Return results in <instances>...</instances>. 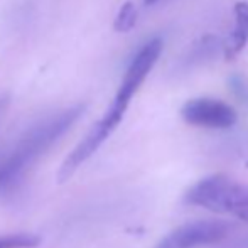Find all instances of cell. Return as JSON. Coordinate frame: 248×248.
Here are the masks:
<instances>
[{"label": "cell", "instance_id": "9", "mask_svg": "<svg viewBox=\"0 0 248 248\" xmlns=\"http://www.w3.org/2000/svg\"><path fill=\"white\" fill-rule=\"evenodd\" d=\"M9 107H10V95L3 93V95H0V125H2L3 118H5L7 111H9Z\"/></svg>", "mask_w": 248, "mask_h": 248}, {"label": "cell", "instance_id": "1", "mask_svg": "<svg viewBox=\"0 0 248 248\" xmlns=\"http://www.w3.org/2000/svg\"><path fill=\"white\" fill-rule=\"evenodd\" d=\"M85 110V105L78 103L36 122L0 154V198L20 191L32 167L79 120Z\"/></svg>", "mask_w": 248, "mask_h": 248}, {"label": "cell", "instance_id": "6", "mask_svg": "<svg viewBox=\"0 0 248 248\" xmlns=\"http://www.w3.org/2000/svg\"><path fill=\"white\" fill-rule=\"evenodd\" d=\"M235 26L230 32L228 39L225 41V59L232 61L242 52L248 43V3L238 2L235 5Z\"/></svg>", "mask_w": 248, "mask_h": 248}, {"label": "cell", "instance_id": "5", "mask_svg": "<svg viewBox=\"0 0 248 248\" xmlns=\"http://www.w3.org/2000/svg\"><path fill=\"white\" fill-rule=\"evenodd\" d=\"M162 46H164L162 39L160 37H154L144 47L139 49V52L132 59V62L128 64L127 71L124 75V79H122L120 86L117 90V95H115L111 103L128 110V105H130L132 98L139 92V88L145 81L150 69L154 68V64L159 59L160 52H162Z\"/></svg>", "mask_w": 248, "mask_h": 248}, {"label": "cell", "instance_id": "8", "mask_svg": "<svg viewBox=\"0 0 248 248\" xmlns=\"http://www.w3.org/2000/svg\"><path fill=\"white\" fill-rule=\"evenodd\" d=\"M41 238L34 233H7L0 235V248H36Z\"/></svg>", "mask_w": 248, "mask_h": 248}, {"label": "cell", "instance_id": "4", "mask_svg": "<svg viewBox=\"0 0 248 248\" xmlns=\"http://www.w3.org/2000/svg\"><path fill=\"white\" fill-rule=\"evenodd\" d=\"M181 118L186 124L209 130H228L238 122L236 110L216 98H193L181 107Z\"/></svg>", "mask_w": 248, "mask_h": 248}, {"label": "cell", "instance_id": "10", "mask_svg": "<svg viewBox=\"0 0 248 248\" xmlns=\"http://www.w3.org/2000/svg\"><path fill=\"white\" fill-rule=\"evenodd\" d=\"M157 0H144V3L145 5H152V3H155Z\"/></svg>", "mask_w": 248, "mask_h": 248}, {"label": "cell", "instance_id": "7", "mask_svg": "<svg viewBox=\"0 0 248 248\" xmlns=\"http://www.w3.org/2000/svg\"><path fill=\"white\" fill-rule=\"evenodd\" d=\"M137 7H135L134 2H125L124 5L120 7L117 17L113 20V29L120 34L130 32L135 27V22H137Z\"/></svg>", "mask_w": 248, "mask_h": 248}, {"label": "cell", "instance_id": "2", "mask_svg": "<svg viewBox=\"0 0 248 248\" xmlns=\"http://www.w3.org/2000/svg\"><path fill=\"white\" fill-rule=\"evenodd\" d=\"M184 206L232 218L248 226V183L226 172H213L193 183L181 198Z\"/></svg>", "mask_w": 248, "mask_h": 248}, {"label": "cell", "instance_id": "3", "mask_svg": "<svg viewBox=\"0 0 248 248\" xmlns=\"http://www.w3.org/2000/svg\"><path fill=\"white\" fill-rule=\"evenodd\" d=\"M235 226L225 219H193L177 225L152 248H209L226 242Z\"/></svg>", "mask_w": 248, "mask_h": 248}]
</instances>
